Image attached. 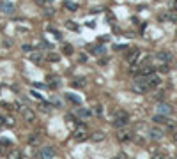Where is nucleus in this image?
<instances>
[{
    "mask_svg": "<svg viewBox=\"0 0 177 159\" xmlns=\"http://www.w3.org/2000/svg\"><path fill=\"white\" fill-rule=\"evenodd\" d=\"M113 127H117V129H122V127H126L128 124H129V113L128 112H124V110H117L115 113H113Z\"/></svg>",
    "mask_w": 177,
    "mask_h": 159,
    "instance_id": "obj_1",
    "label": "nucleus"
},
{
    "mask_svg": "<svg viewBox=\"0 0 177 159\" xmlns=\"http://www.w3.org/2000/svg\"><path fill=\"white\" fill-rule=\"evenodd\" d=\"M131 88H133V92H135V94H147V92L151 90V88H149V85L144 81V78H142V76H138V78L133 81V87H131Z\"/></svg>",
    "mask_w": 177,
    "mask_h": 159,
    "instance_id": "obj_2",
    "label": "nucleus"
},
{
    "mask_svg": "<svg viewBox=\"0 0 177 159\" xmlns=\"http://www.w3.org/2000/svg\"><path fill=\"white\" fill-rule=\"evenodd\" d=\"M57 156V150H55V147H43L41 150H37V158L39 159H53Z\"/></svg>",
    "mask_w": 177,
    "mask_h": 159,
    "instance_id": "obj_3",
    "label": "nucleus"
},
{
    "mask_svg": "<svg viewBox=\"0 0 177 159\" xmlns=\"http://www.w3.org/2000/svg\"><path fill=\"white\" fill-rule=\"evenodd\" d=\"M142 78H144V81L149 85V88H156V87L161 85V78H160L158 74H149V76H142Z\"/></svg>",
    "mask_w": 177,
    "mask_h": 159,
    "instance_id": "obj_4",
    "label": "nucleus"
},
{
    "mask_svg": "<svg viewBox=\"0 0 177 159\" xmlns=\"http://www.w3.org/2000/svg\"><path fill=\"white\" fill-rule=\"evenodd\" d=\"M73 138H74L76 142H83V140H87V138H89L87 129H85L83 126H78V127L73 131Z\"/></svg>",
    "mask_w": 177,
    "mask_h": 159,
    "instance_id": "obj_5",
    "label": "nucleus"
},
{
    "mask_svg": "<svg viewBox=\"0 0 177 159\" xmlns=\"http://www.w3.org/2000/svg\"><path fill=\"white\" fill-rule=\"evenodd\" d=\"M156 58L161 62V64H168V62H172V58H174V55L170 53V51H167V50H163V51H158L156 53Z\"/></svg>",
    "mask_w": 177,
    "mask_h": 159,
    "instance_id": "obj_6",
    "label": "nucleus"
},
{
    "mask_svg": "<svg viewBox=\"0 0 177 159\" xmlns=\"http://www.w3.org/2000/svg\"><path fill=\"white\" fill-rule=\"evenodd\" d=\"M154 65L151 64H144V65H138V76H149V74H154Z\"/></svg>",
    "mask_w": 177,
    "mask_h": 159,
    "instance_id": "obj_7",
    "label": "nucleus"
},
{
    "mask_svg": "<svg viewBox=\"0 0 177 159\" xmlns=\"http://www.w3.org/2000/svg\"><path fill=\"white\" fill-rule=\"evenodd\" d=\"M131 131H128L126 127H122V129H119V133H117V140L121 142V143H126V142H129L131 140Z\"/></svg>",
    "mask_w": 177,
    "mask_h": 159,
    "instance_id": "obj_8",
    "label": "nucleus"
},
{
    "mask_svg": "<svg viewBox=\"0 0 177 159\" xmlns=\"http://www.w3.org/2000/svg\"><path fill=\"white\" fill-rule=\"evenodd\" d=\"M73 115L78 117V119H82V120H87V119L92 115V112L87 110V108H74V113H73Z\"/></svg>",
    "mask_w": 177,
    "mask_h": 159,
    "instance_id": "obj_9",
    "label": "nucleus"
},
{
    "mask_svg": "<svg viewBox=\"0 0 177 159\" xmlns=\"http://www.w3.org/2000/svg\"><path fill=\"white\" fill-rule=\"evenodd\" d=\"M138 57H140V50H137V48H135V50H129V53L126 55V60H128L131 65H135V64H137V60H138Z\"/></svg>",
    "mask_w": 177,
    "mask_h": 159,
    "instance_id": "obj_10",
    "label": "nucleus"
},
{
    "mask_svg": "<svg viewBox=\"0 0 177 159\" xmlns=\"http://www.w3.org/2000/svg\"><path fill=\"white\" fill-rule=\"evenodd\" d=\"M163 136H165L163 129H160V127H151L149 129V138L151 140H161Z\"/></svg>",
    "mask_w": 177,
    "mask_h": 159,
    "instance_id": "obj_11",
    "label": "nucleus"
},
{
    "mask_svg": "<svg viewBox=\"0 0 177 159\" xmlns=\"http://www.w3.org/2000/svg\"><path fill=\"white\" fill-rule=\"evenodd\" d=\"M172 110H174V108H172L170 104H167V103H160V104H158V113H160V115L168 117V115L172 113Z\"/></svg>",
    "mask_w": 177,
    "mask_h": 159,
    "instance_id": "obj_12",
    "label": "nucleus"
},
{
    "mask_svg": "<svg viewBox=\"0 0 177 159\" xmlns=\"http://www.w3.org/2000/svg\"><path fill=\"white\" fill-rule=\"evenodd\" d=\"M0 11H2L4 14H12V12H14V5H12L11 2H5V0H4V2L0 4Z\"/></svg>",
    "mask_w": 177,
    "mask_h": 159,
    "instance_id": "obj_13",
    "label": "nucleus"
},
{
    "mask_svg": "<svg viewBox=\"0 0 177 159\" xmlns=\"http://www.w3.org/2000/svg\"><path fill=\"white\" fill-rule=\"evenodd\" d=\"M21 115H23V119H25L27 122H32V120H35V115H34V112H32L28 106L21 110Z\"/></svg>",
    "mask_w": 177,
    "mask_h": 159,
    "instance_id": "obj_14",
    "label": "nucleus"
},
{
    "mask_svg": "<svg viewBox=\"0 0 177 159\" xmlns=\"http://www.w3.org/2000/svg\"><path fill=\"white\" fill-rule=\"evenodd\" d=\"M90 53H92V55H96V57H101V55H105V53H106V50H105V46H103V44H98V46H90Z\"/></svg>",
    "mask_w": 177,
    "mask_h": 159,
    "instance_id": "obj_15",
    "label": "nucleus"
},
{
    "mask_svg": "<svg viewBox=\"0 0 177 159\" xmlns=\"http://www.w3.org/2000/svg\"><path fill=\"white\" fill-rule=\"evenodd\" d=\"M30 60H32L34 64H41V62L44 60V57H43L41 51H30Z\"/></svg>",
    "mask_w": 177,
    "mask_h": 159,
    "instance_id": "obj_16",
    "label": "nucleus"
},
{
    "mask_svg": "<svg viewBox=\"0 0 177 159\" xmlns=\"http://www.w3.org/2000/svg\"><path fill=\"white\" fill-rule=\"evenodd\" d=\"M64 9L66 11H71V12H74V11H78V4L76 2H71V0H64Z\"/></svg>",
    "mask_w": 177,
    "mask_h": 159,
    "instance_id": "obj_17",
    "label": "nucleus"
},
{
    "mask_svg": "<svg viewBox=\"0 0 177 159\" xmlns=\"http://www.w3.org/2000/svg\"><path fill=\"white\" fill-rule=\"evenodd\" d=\"M85 83H87L85 78H74V80L71 81V87H74V88H82V87H85Z\"/></svg>",
    "mask_w": 177,
    "mask_h": 159,
    "instance_id": "obj_18",
    "label": "nucleus"
},
{
    "mask_svg": "<svg viewBox=\"0 0 177 159\" xmlns=\"http://www.w3.org/2000/svg\"><path fill=\"white\" fill-rule=\"evenodd\" d=\"M152 122H156V124H168V117H165V115H154L152 117Z\"/></svg>",
    "mask_w": 177,
    "mask_h": 159,
    "instance_id": "obj_19",
    "label": "nucleus"
},
{
    "mask_svg": "<svg viewBox=\"0 0 177 159\" xmlns=\"http://www.w3.org/2000/svg\"><path fill=\"white\" fill-rule=\"evenodd\" d=\"M46 60H48V62H59V60H60V55L55 53V51H50V53L46 55Z\"/></svg>",
    "mask_w": 177,
    "mask_h": 159,
    "instance_id": "obj_20",
    "label": "nucleus"
},
{
    "mask_svg": "<svg viewBox=\"0 0 177 159\" xmlns=\"http://www.w3.org/2000/svg\"><path fill=\"white\" fill-rule=\"evenodd\" d=\"M66 97H67V101H71V103H74V104H82V99L78 97V96H74V94H66Z\"/></svg>",
    "mask_w": 177,
    "mask_h": 159,
    "instance_id": "obj_21",
    "label": "nucleus"
},
{
    "mask_svg": "<svg viewBox=\"0 0 177 159\" xmlns=\"http://www.w3.org/2000/svg\"><path fill=\"white\" fill-rule=\"evenodd\" d=\"M39 110L48 113V112L51 110V104H50V103H46V101H41V104H39Z\"/></svg>",
    "mask_w": 177,
    "mask_h": 159,
    "instance_id": "obj_22",
    "label": "nucleus"
},
{
    "mask_svg": "<svg viewBox=\"0 0 177 159\" xmlns=\"http://www.w3.org/2000/svg\"><path fill=\"white\" fill-rule=\"evenodd\" d=\"M28 143L30 145H37L39 143V135H30L28 136Z\"/></svg>",
    "mask_w": 177,
    "mask_h": 159,
    "instance_id": "obj_23",
    "label": "nucleus"
},
{
    "mask_svg": "<svg viewBox=\"0 0 177 159\" xmlns=\"http://www.w3.org/2000/svg\"><path fill=\"white\" fill-rule=\"evenodd\" d=\"M7 154H9V159H21V152L20 150H11Z\"/></svg>",
    "mask_w": 177,
    "mask_h": 159,
    "instance_id": "obj_24",
    "label": "nucleus"
},
{
    "mask_svg": "<svg viewBox=\"0 0 177 159\" xmlns=\"http://www.w3.org/2000/svg\"><path fill=\"white\" fill-rule=\"evenodd\" d=\"M105 140V135L103 133H94L92 135V142H103Z\"/></svg>",
    "mask_w": 177,
    "mask_h": 159,
    "instance_id": "obj_25",
    "label": "nucleus"
},
{
    "mask_svg": "<svg viewBox=\"0 0 177 159\" xmlns=\"http://www.w3.org/2000/svg\"><path fill=\"white\" fill-rule=\"evenodd\" d=\"M62 51H64L66 55H73V51H74V50H73V46H71V44H64Z\"/></svg>",
    "mask_w": 177,
    "mask_h": 159,
    "instance_id": "obj_26",
    "label": "nucleus"
},
{
    "mask_svg": "<svg viewBox=\"0 0 177 159\" xmlns=\"http://www.w3.org/2000/svg\"><path fill=\"white\" fill-rule=\"evenodd\" d=\"M66 27H67L69 30H74V32L78 30V25H76L74 21H66Z\"/></svg>",
    "mask_w": 177,
    "mask_h": 159,
    "instance_id": "obj_27",
    "label": "nucleus"
},
{
    "mask_svg": "<svg viewBox=\"0 0 177 159\" xmlns=\"http://www.w3.org/2000/svg\"><path fill=\"white\" fill-rule=\"evenodd\" d=\"M158 71H160V73H168V71H170V65H168V64H160Z\"/></svg>",
    "mask_w": 177,
    "mask_h": 159,
    "instance_id": "obj_28",
    "label": "nucleus"
},
{
    "mask_svg": "<svg viewBox=\"0 0 177 159\" xmlns=\"http://www.w3.org/2000/svg\"><path fill=\"white\" fill-rule=\"evenodd\" d=\"M30 96H32V97H35L37 101H44V97H43V96H41L37 90H30Z\"/></svg>",
    "mask_w": 177,
    "mask_h": 159,
    "instance_id": "obj_29",
    "label": "nucleus"
},
{
    "mask_svg": "<svg viewBox=\"0 0 177 159\" xmlns=\"http://www.w3.org/2000/svg\"><path fill=\"white\" fill-rule=\"evenodd\" d=\"M50 104H51V106H60L62 103H60V99H59V97L51 96V99H50Z\"/></svg>",
    "mask_w": 177,
    "mask_h": 159,
    "instance_id": "obj_30",
    "label": "nucleus"
},
{
    "mask_svg": "<svg viewBox=\"0 0 177 159\" xmlns=\"http://www.w3.org/2000/svg\"><path fill=\"white\" fill-rule=\"evenodd\" d=\"M151 159H167V158H165V156H163L161 152H154V154L151 156Z\"/></svg>",
    "mask_w": 177,
    "mask_h": 159,
    "instance_id": "obj_31",
    "label": "nucleus"
},
{
    "mask_svg": "<svg viewBox=\"0 0 177 159\" xmlns=\"http://www.w3.org/2000/svg\"><path fill=\"white\" fill-rule=\"evenodd\" d=\"M94 113H96L98 117H101V115H103V108H101V106H94Z\"/></svg>",
    "mask_w": 177,
    "mask_h": 159,
    "instance_id": "obj_32",
    "label": "nucleus"
},
{
    "mask_svg": "<svg viewBox=\"0 0 177 159\" xmlns=\"http://www.w3.org/2000/svg\"><path fill=\"white\" fill-rule=\"evenodd\" d=\"M59 85H60V81H59V80H53V81H50V87H51V88H57Z\"/></svg>",
    "mask_w": 177,
    "mask_h": 159,
    "instance_id": "obj_33",
    "label": "nucleus"
},
{
    "mask_svg": "<svg viewBox=\"0 0 177 159\" xmlns=\"http://www.w3.org/2000/svg\"><path fill=\"white\" fill-rule=\"evenodd\" d=\"M154 97H156L158 101H163V99H165V92H158V94H156Z\"/></svg>",
    "mask_w": 177,
    "mask_h": 159,
    "instance_id": "obj_34",
    "label": "nucleus"
},
{
    "mask_svg": "<svg viewBox=\"0 0 177 159\" xmlns=\"http://www.w3.org/2000/svg\"><path fill=\"white\" fill-rule=\"evenodd\" d=\"M113 159H128V156H126L124 152H119V154H117V156H115Z\"/></svg>",
    "mask_w": 177,
    "mask_h": 159,
    "instance_id": "obj_35",
    "label": "nucleus"
},
{
    "mask_svg": "<svg viewBox=\"0 0 177 159\" xmlns=\"http://www.w3.org/2000/svg\"><path fill=\"white\" fill-rule=\"evenodd\" d=\"M44 12H46V16H53V12H55V11H53L51 7H46V11H44Z\"/></svg>",
    "mask_w": 177,
    "mask_h": 159,
    "instance_id": "obj_36",
    "label": "nucleus"
},
{
    "mask_svg": "<svg viewBox=\"0 0 177 159\" xmlns=\"http://www.w3.org/2000/svg\"><path fill=\"white\" fill-rule=\"evenodd\" d=\"M51 32L55 34V39H59V41L62 39V34H60V32H57V30H53V28H51Z\"/></svg>",
    "mask_w": 177,
    "mask_h": 159,
    "instance_id": "obj_37",
    "label": "nucleus"
},
{
    "mask_svg": "<svg viewBox=\"0 0 177 159\" xmlns=\"http://www.w3.org/2000/svg\"><path fill=\"white\" fill-rule=\"evenodd\" d=\"M23 51L30 53V51H32V46H28V44H23Z\"/></svg>",
    "mask_w": 177,
    "mask_h": 159,
    "instance_id": "obj_38",
    "label": "nucleus"
},
{
    "mask_svg": "<svg viewBox=\"0 0 177 159\" xmlns=\"http://www.w3.org/2000/svg\"><path fill=\"white\" fill-rule=\"evenodd\" d=\"M115 50H128L126 44H115Z\"/></svg>",
    "mask_w": 177,
    "mask_h": 159,
    "instance_id": "obj_39",
    "label": "nucleus"
},
{
    "mask_svg": "<svg viewBox=\"0 0 177 159\" xmlns=\"http://www.w3.org/2000/svg\"><path fill=\"white\" fill-rule=\"evenodd\" d=\"M5 126H9V127H12V126H14V122H12V119H5Z\"/></svg>",
    "mask_w": 177,
    "mask_h": 159,
    "instance_id": "obj_40",
    "label": "nucleus"
},
{
    "mask_svg": "<svg viewBox=\"0 0 177 159\" xmlns=\"http://www.w3.org/2000/svg\"><path fill=\"white\" fill-rule=\"evenodd\" d=\"M46 2H48V0H35V4H39V5H43V7H44Z\"/></svg>",
    "mask_w": 177,
    "mask_h": 159,
    "instance_id": "obj_41",
    "label": "nucleus"
},
{
    "mask_svg": "<svg viewBox=\"0 0 177 159\" xmlns=\"http://www.w3.org/2000/svg\"><path fill=\"white\" fill-rule=\"evenodd\" d=\"M108 39H110L108 35H101V37H99V41H103V42H105V41H108Z\"/></svg>",
    "mask_w": 177,
    "mask_h": 159,
    "instance_id": "obj_42",
    "label": "nucleus"
},
{
    "mask_svg": "<svg viewBox=\"0 0 177 159\" xmlns=\"http://www.w3.org/2000/svg\"><path fill=\"white\" fill-rule=\"evenodd\" d=\"M4 122H5V119H4V115H2V113H0V126H2V124H4Z\"/></svg>",
    "mask_w": 177,
    "mask_h": 159,
    "instance_id": "obj_43",
    "label": "nucleus"
},
{
    "mask_svg": "<svg viewBox=\"0 0 177 159\" xmlns=\"http://www.w3.org/2000/svg\"><path fill=\"white\" fill-rule=\"evenodd\" d=\"M21 159H23V158H21Z\"/></svg>",
    "mask_w": 177,
    "mask_h": 159,
    "instance_id": "obj_44",
    "label": "nucleus"
}]
</instances>
